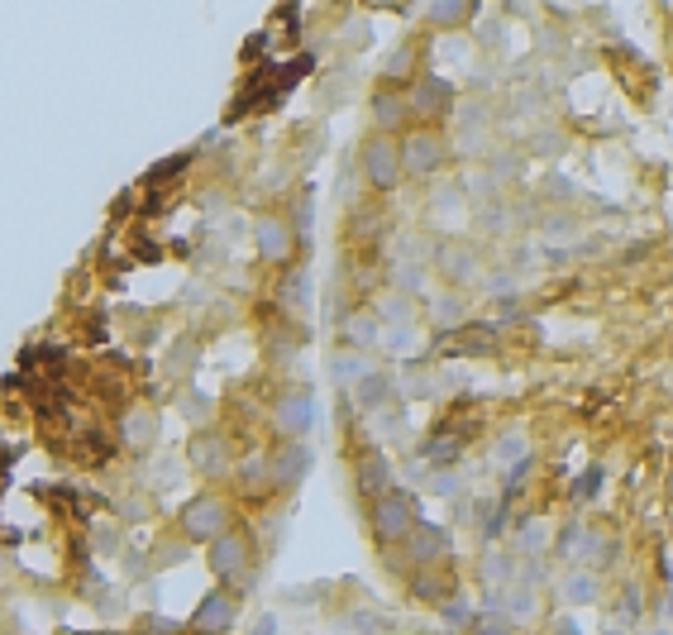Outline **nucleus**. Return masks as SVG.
Listing matches in <instances>:
<instances>
[{"instance_id":"obj_26","label":"nucleus","mask_w":673,"mask_h":635,"mask_svg":"<svg viewBox=\"0 0 673 635\" xmlns=\"http://www.w3.org/2000/svg\"><path fill=\"white\" fill-rule=\"evenodd\" d=\"M549 545H555V541H549V525L545 521H535V517L531 521H516V555L539 559Z\"/></svg>"},{"instance_id":"obj_20","label":"nucleus","mask_w":673,"mask_h":635,"mask_svg":"<svg viewBox=\"0 0 673 635\" xmlns=\"http://www.w3.org/2000/svg\"><path fill=\"white\" fill-rule=\"evenodd\" d=\"M416 63H420L416 43H396L388 53V63H382V81H388V87H411V81L420 77Z\"/></svg>"},{"instance_id":"obj_32","label":"nucleus","mask_w":673,"mask_h":635,"mask_svg":"<svg viewBox=\"0 0 673 635\" xmlns=\"http://www.w3.org/2000/svg\"><path fill=\"white\" fill-rule=\"evenodd\" d=\"M282 306L287 310H306V268H292L282 282Z\"/></svg>"},{"instance_id":"obj_2","label":"nucleus","mask_w":673,"mask_h":635,"mask_svg":"<svg viewBox=\"0 0 673 635\" xmlns=\"http://www.w3.org/2000/svg\"><path fill=\"white\" fill-rule=\"evenodd\" d=\"M177 525H182V535H187L191 545H215L225 531H234L230 497H220V493L191 497L187 507H182V517H177Z\"/></svg>"},{"instance_id":"obj_21","label":"nucleus","mask_w":673,"mask_h":635,"mask_svg":"<svg viewBox=\"0 0 673 635\" xmlns=\"http://www.w3.org/2000/svg\"><path fill=\"white\" fill-rule=\"evenodd\" d=\"M340 340L348 344V350H378V340H382L378 316H368V310H354V316L340 326Z\"/></svg>"},{"instance_id":"obj_38","label":"nucleus","mask_w":673,"mask_h":635,"mask_svg":"<svg viewBox=\"0 0 673 635\" xmlns=\"http://www.w3.org/2000/svg\"><path fill=\"white\" fill-rule=\"evenodd\" d=\"M597 483H602V473H597V469H587V473L579 478V487H573V501H587V493H593Z\"/></svg>"},{"instance_id":"obj_9","label":"nucleus","mask_w":673,"mask_h":635,"mask_svg":"<svg viewBox=\"0 0 673 635\" xmlns=\"http://www.w3.org/2000/svg\"><path fill=\"white\" fill-rule=\"evenodd\" d=\"M187 459L201 478H225L234 469V449H230V440H225L220 430H196L191 445H187Z\"/></svg>"},{"instance_id":"obj_19","label":"nucleus","mask_w":673,"mask_h":635,"mask_svg":"<svg viewBox=\"0 0 673 635\" xmlns=\"http://www.w3.org/2000/svg\"><path fill=\"white\" fill-rule=\"evenodd\" d=\"M239 487H244V493H254L249 501H268V493H278V487H272L268 454H249V459L239 463Z\"/></svg>"},{"instance_id":"obj_41","label":"nucleus","mask_w":673,"mask_h":635,"mask_svg":"<svg viewBox=\"0 0 673 635\" xmlns=\"http://www.w3.org/2000/svg\"><path fill=\"white\" fill-rule=\"evenodd\" d=\"M555 635H579V621H573V617H563L559 626H555Z\"/></svg>"},{"instance_id":"obj_1","label":"nucleus","mask_w":673,"mask_h":635,"mask_svg":"<svg viewBox=\"0 0 673 635\" xmlns=\"http://www.w3.org/2000/svg\"><path fill=\"white\" fill-rule=\"evenodd\" d=\"M420 525V507L411 493H402V487H392L388 497H378L368 507V531L378 549H392V545H406V535H411Z\"/></svg>"},{"instance_id":"obj_28","label":"nucleus","mask_w":673,"mask_h":635,"mask_svg":"<svg viewBox=\"0 0 673 635\" xmlns=\"http://www.w3.org/2000/svg\"><path fill=\"white\" fill-rule=\"evenodd\" d=\"M492 602L507 607V621L516 626V621H531L535 617V588H521V583H511V588H501Z\"/></svg>"},{"instance_id":"obj_23","label":"nucleus","mask_w":673,"mask_h":635,"mask_svg":"<svg viewBox=\"0 0 673 635\" xmlns=\"http://www.w3.org/2000/svg\"><path fill=\"white\" fill-rule=\"evenodd\" d=\"M464 454V435H444V430H435V435L420 445V459L430 463V469H454Z\"/></svg>"},{"instance_id":"obj_8","label":"nucleus","mask_w":673,"mask_h":635,"mask_svg":"<svg viewBox=\"0 0 673 635\" xmlns=\"http://www.w3.org/2000/svg\"><path fill=\"white\" fill-rule=\"evenodd\" d=\"M206 559H211V573H215V579H220V583H234L239 573H249V564H254V541H249V531H239V525H234V531H225L220 541L211 545Z\"/></svg>"},{"instance_id":"obj_30","label":"nucleus","mask_w":673,"mask_h":635,"mask_svg":"<svg viewBox=\"0 0 673 635\" xmlns=\"http://www.w3.org/2000/svg\"><path fill=\"white\" fill-rule=\"evenodd\" d=\"M392 292H402V296H416L426 292V268H420V263H396L392 268Z\"/></svg>"},{"instance_id":"obj_35","label":"nucleus","mask_w":673,"mask_h":635,"mask_svg":"<svg viewBox=\"0 0 673 635\" xmlns=\"http://www.w3.org/2000/svg\"><path fill=\"white\" fill-rule=\"evenodd\" d=\"M187 163H191V153H173V158H163V163H153V167H149V177H143V182H149V187H153V182H163V177H173V173H182V167H187Z\"/></svg>"},{"instance_id":"obj_7","label":"nucleus","mask_w":673,"mask_h":635,"mask_svg":"<svg viewBox=\"0 0 673 635\" xmlns=\"http://www.w3.org/2000/svg\"><path fill=\"white\" fill-rule=\"evenodd\" d=\"M268 463H272V487H278V493H296V487L306 483V473L316 469V454L306 449V440H278Z\"/></svg>"},{"instance_id":"obj_29","label":"nucleus","mask_w":673,"mask_h":635,"mask_svg":"<svg viewBox=\"0 0 673 635\" xmlns=\"http://www.w3.org/2000/svg\"><path fill=\"white\" fill-rule=\"evenodd\" d=\"M478 15V5H464V0H435V5H426V20L430 24H444V29H454V24H468Z\"/></svg>"},{"instance_id":"obj_13","label":"nucleus","mask_w":673,"mask_h":635,"mask_svg":"<svg viewBox=\"0 0 673 635\" xmlns=\"http://www.w3.org/2000/svg\"><path fill=\"white\" fill-rule=\"evenodd\" d=\"M254 249H258L263 263H292V254H296L292 220H282V215H258L254 220Z\"/></svg>"},{"instance_id":"obj_39","label":"nucleus","mask_w":673,"mask_h":635,"mask_svg":"<svg viewBox=\"0 0 673 635\" xmlns=\"http://www.w3.org/2000/svg\"><path fill=\"white\" fill-rule=\"evenodd\" d=\"M249 635H278V617H272V612H263V617H258V626L249 631Z\"/></svg>"},{"instance_id":"obj_6","label":"nucleus","mask_w":673,"mask_h":635,"mask_svg":"<svg viewBox=\"0 0 673 635\" xmlns=\"http://www.w3.org/2000/svg\"><path fill=\"white\" fill-rule=\"evenodd\" d=\"M368 119H372V135H388V139H402L411 129V105H406V87H388L378 81L368 96Z\"/></svg>"},{"instance_id":"obj_5","label":"nucleus","mask_w":673,"mask_h":635,"mask_svg":"<svg viewBox=\"0 0 673 635\" xmlns=\"http://www.w3.org/2000/svg\"><path fill=\"white\" fill-rule=\"evenodd\" d=\"M358 173H364V182L372 191H392L402 182V149H396V139L368 135L358 143Z\"/></svg>"},{"instance_id":"obj_36","label":"nucleus","mask_w":673,"mask_h":635,"mask_svg":"<svg viewBox=\"0 0 673 635\" xmlns=\"http://www.w3.org/2000/svg\"><path fill=\"white\" fill-rule=\"evenodd\" d=\"M135 635H182V626H177V621H167V617H143Z\"/></svg>"},{"instance_id":"obj_11","label":"nucleus","mask_w":673,"mask_h":635,"mask_svg":"<svg viewBox=\"0 0 673 635\" xmlns=\"http://www.w3.org/2000/svg\"><path fill=\"white\" fill-rule=\"evenodd\" d=\"M406 559H411L416 569H430V564H449V555H454V535L444 531V525L435 521H420L411 535H406Z\"/></svg>"},{"instance_id":"obj_15","label":"nucleus","mask_w":673,"mask_h":635,"mask_svg":"<svg viewBox=\"0 0 673 635\" xmlns=\"http://www.w3.org/2000/svg\"><path fill=\"white\" fill-rule=\"evenodd\" d=\"M406 593L416 597V602H430L440 607L444 597L459 593V573H454L449 564H430V569H416L411 579H406Z\"/></svg>"},{"instance_id":"obj_25","label":"nucleus","mask_w":673,"mask_h":635,"mask_svg":"<svg viewBox=\"0 0 673 635\" xmlns=\"http://www.w3.org/2000/svg\"><path fill=\"white\" fill-rule=\"evenodd\" d=\"M492 459L507 463V469H516V463H531V440H525V430L521 426L501 430L497 445H492Z\"/></svg>"},{"instance_id":"obj_22","label":"nucleus","mask_w":673,"mask_h":635,"mask_svg":"<svg viewBox=\"0 0 673 635\" xmlns=\"http://www.w3.org/2000/svg\"><path fill=\"white\" fill-rule=\"evenodd\" d=\"M435 612H440V626H444V635H468V631H473V621H478L473 602H468L464 593L444 597V602L435 607Z\"/></svg>"},{"instance_id":"obj_12","label":"nucleus","mask_w":673,"mask_h":635,"mask_svg":"<svg viewBox=\"0 0 673 635\" xmlns=\"http://www.w3.org/2000/svg\"><path fill=\"white\" fill-rule=\"evenodd\" d=\"M239 617V597L230 588H211L191 612V635H225Z\"/></svg>"},{"instance_id":"obj_10","label":"nucleus","mask_w":673,"mask_h":635,"mask_svg":"<svg viewBox=\"0 0 673 635\" xmlns=\"http://www.w3.org/2000/svg\"><path fill=\"white\" fill-rule=\"evenodd\" d=\"M272 426H278L282 440H306L310 426H316V397H310V388L282 392L278 406H272Z\"/></svg>"},{"instance_id":"obj_3","label":"nucleus","mask_w":673,"mask_h":635,"mask_svg":"<svg viewBox=\"0 0 673 635\" xmlns=\"http://www.w3.org/2000/svg\"><path fill=\"white\" fill-rule=\"evenodd\" d=\"M406 105H411L416 125L440 129L444 119L454 115V105H459V91H454V81L440 77V72H420L411 87H406Z\"/></svg>"},{"instance_id":"obj_18","label":"nucleus","mask_w":673,"mask_h":635,"mask_svg":"<svg viewBox=\"0 0 673 635\" xmlns=\"http://www.w3.org/2000/svg\"><path fill=\"white\" fill-rule=\"evenodd\" d=\"M440 272L449 278L454 292H464V287L473 282V272H478L473 244H459V239H454V244H444V249H440Z\"/></svg>"},{"instance_id":"obj_42","label":"nucleus","mask_w":673,"mask_h":635,"mask_svg":"<svg viewBox=\"0 0 673 635\" xmlns=\"http://www.w3.org/2000/svg\"><path fill=\"white\" fill-rule=\"evenodd\" d=\"M650 635H673V631H669V626H659V631H650Z\"/></svg>"},{"instance_id":"obj_24","label":"nucleus","mask_w":673,"mask_h":635,"mask_svg":"<svg viewBox=\"0 0 673 635\" xmlns=\"http://www.w3.org/2000/svg\"><path fill=\"white\" fill-rule=\"evenodd\" d=\"M597 573L593 569H573V573H563V583H559V593H563V602L569 607H587V602H597Z\"/></svg>"},{"instance_id":"obj_37","label":"nucleus","mask_w":673,"mask_h":635,"mask_svg":"<svg viewBox=\"0 0 673 635\" xmlns=\"http://www.w3.org/2000/svg\"><path fill=\"white\" fill-rule=\"evenodd\" d=\"M354 631L358 635H372V631H382V612H378V607H358V617H354Z\"/></svg>"},{"instance_id":"obj_40","label":"nucleus","mask_w":673,"mask_h":635,"mask_svg":"<svg viewBox=\"0 0 673 635\" xmlns=\"http://www.w3.org/2000/svg\"><path fill=\"white\" fill-rule=\"evenodd\" d=\"M659 621H664V626H673V593L664 597V602H659Z\"/></svg>"},{"instance_id":"obj_33","label":"nucleus","mask_w":673,"mask_h":635,"mask_svg":"<svg viewBox=\"0 0 673 635\" xmlns=\"http://www.w3.org/2000/svg\"><path fill=\"white\" fill-rule=\"evenodd\" d=\"M640 607H645V597H640V588H621V602H617V621L621 626H635V621H640Z\"/></svg>"},{"instance_id":"obj_16","label":"nucleus","mask_w":673,"mask_h":635,"mask_svg":"<svg viewBox=\"0 0 673 635\" xmlns=\"http://www.w3.org/2000/svg\"><path fill=\"white\" fill-rule=\"evenodd\" d=\"M354 487H358V497H388L392 487H396V478H392V459L388 454H378V449H368L364 459L354 463Z\"/></svg>"},{"instance_id":"obj_43","label":"nucleus","mask_w":673,"mask_h":635,"mask_svg":"<svg viewBox=\"0 0 673 635\" xmlns=\"http://www.w3.org/2000/svg\"><path fill=\"white\" fill-rule=\"evenodd\" d=\"M105 635H111V631H105Z\"/></svg>"},{"instance_id":"obj_14","label":"nucleus","mask_w":673,"mask_h":635,"mask_svg":"<svg viewBox=\"0 0 673 635\" xmlns=\"http://www.w3.org/2000/svg\"><path fill=\"white\" fill-rule=\"evenodd\" d=\"M158 440V411H153L149 402H129L125 411H119V445L143 454Z\"/></svg>"},{"instance_id":"obj_4","label":"nucleus","mask_w":673,"mask_h":635,"mask_svg":"<svg viewBox=\"0 0 673 635\" xmlns=\"http://www.w3.org/2000/svg\"><path fill=\"white\" fill-rule=\"evenodd\" d=\"M396 149H402L406 177H435L449 163V139H444V129H430V125H411L396 139Z\"/></svg>"},{"instance_id":"obj_27","label":"nucleus","mask_w":673,"mask_h":635,"mask_svg":"<svg viewBox=\"0 0 673 635\" xmlns=\"http://www.w3.org/2000/svg\"><path fill=\"white\" fill-rule=\"evenodd\" d=\"M354 392H358V406L378 411L382 402H392V392H396V388H392V373H372V368H368V373L354 382Z\"/></svg>"},{"instance_id":"obj_17","label":"nucleus","mask_w":673,"mask_h":635,"mask_svg":"<svg viewBox=\"0 0 673 635\" xmlns=\"http://www.w3.org/2000/svg\"><path fill=\"white\" fill-rule=\"evenodd\" d=\"M426 316H430V326H435L440 334H454V330H464L468 326V296L464 292H440V296H430V306H426Z\"/></svg>"},{"instance_id":"obj_34","label":"nucleus","mask_w":673,"mask_h":635,"mask_svg":"<svg viewBox=\"0 0 673 635\" xmlns=\"http://www.w3.org/2000/svg\"><path fill=\"white\" fill-rule=\"evenodd\" d=\"M468 635H521V631H516L507 617H497V612H478V621H473V631H468Z\"/></svg>"},{"instance_id":"obj_31","label":"nucleus","mask_w":673,"mask_h":635,"mask_svg":"<svg viewBox=\"0 0 673 635\" xmlns=\"http://www.w3.org/2000/svg\"><path fill=\"white\" fill-rule=\"evenodd\" d=\"M411 296H402V292H388V296H378V320H388V326L396 330L402 320H411Z\"/></svg>"}]
</instances>
